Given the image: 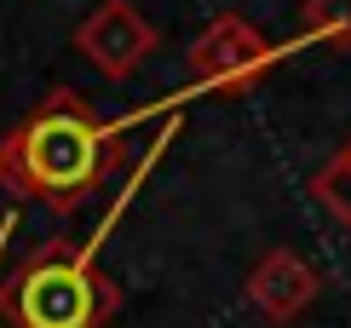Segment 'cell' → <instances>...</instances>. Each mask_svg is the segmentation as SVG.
Wrapping results in <instances>:
<instances>
[{"instance_id":"cell-6","label":"cell","mask_w":351,"mask_h":328,"mask_svg":"<svg viewBox=\"0 0 351 328\" xmlns=\"http://www.w3.org/2000/svg\"><path fill=\"white\" fill-rule=\"evenodd\" d=\"M311 196H317V207H323V213H334V225L351 231V139L323 161V167H317Z\"/></svg>"},{"instance_id":"cell-4","label":"cell","mask_w":351,"mask_h":328,"mask_svg":"<svg viewBox=\"0 0 351 328\" xmlns=\"http://www.w3.org/2000/svg\"><path fill=\"white\" fill-rule=\"evenodd\" d=\"M75 52L104 75H133L144 58L156 52V23L144 18L133 0H104L93 6L75 29Z\"/></svg>"},{"instance_id":"cell-3","label":"cell","mask_w":351,"mask_h":328,"mask_svg":"<svg viewBox=\"0 0 351 328\" xmlns=\"http://www.w3.org/2000/svg\"><path fill=\"white\" fill-rule=\"evenodd\" d=\"M184 69H190V81L208 86V93H247V86L271 69V40L259 35L242 12H219V18L190 40Z\"/></svg>"},{"instance_id":"cell-5","label":"cell","mask_w":351,"mask_h":328,"mask_svg":"<svg viewBox=\"0 0 351 328\" xmlns=\"http://www.w3.org/2000/svg\"><path fill=\"white\" fill-rule=\"evenodd\" d=\"M317 288H323V277H317L294 248H271L265 259L247 271V305L265 323H294L300 311L317 300Z\"/></svg>"},{"instance_id":"cell-2","label":"cell","mask_w":351,"mask_h":328,"mask_svg":"<svg viewBox=\"0 0 351 328\" xmlns=\"http://www.w3.org/2000/svg\"><path fill=\"white\" fill-rule=\"evenodd\" d=\"M115 305V282L69 236H52L0 282V317L12 328H104Z\"/></svg>"},{"instance_id":"cell-1","label":"cell","mask_w":351,"mask_h":328,"mask_svg":"<svg viewBox=\"0 0 351 328\" xmlns=\"http://www.w3.org/2000/svg\"><path fill=\"white\" fill-rule=\"evenodd\" d=\"M115 161H121L115 132L69 86H58L35 115H23L0 139V185L52 207V213H75L110 178Z\"/></svg>"},{"instance_id":"cell-7","label":"cell","mask_w":351,"mask_h":328,"mask_svg":"<svg viewBox=\"0 0 351 328\" xmlns=\"http://www.w3.org/2000/svg\"><path fill=\"white\" fill-rule=\"evenodd\" d=\"M300 29L346 52L351 47V0H305L300 6Z\"/></svg>"}]
</instances>
